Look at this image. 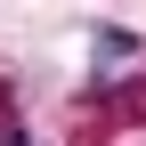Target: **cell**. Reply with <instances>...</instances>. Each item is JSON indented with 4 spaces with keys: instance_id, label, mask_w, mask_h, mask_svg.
<instances>
[{
    "instance_id": "1",
    "label": "cell",
    "mask_w": 146,
    "mask_h": 146,
    "mask_svg": "<svg viewBox=\"0 0 146 146\" xmlns=\"http://www.w3.org/2000/svg\"><path fill=\"white\" fill-rule=\"evenodd\" d=\"M0 146H25V130H16V122H0Z\"/></svg>"
}]
</instances>
